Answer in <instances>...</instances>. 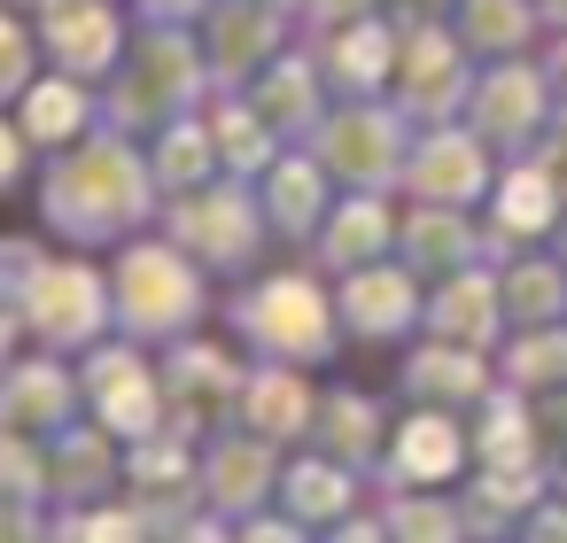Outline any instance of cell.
<instances>
[{"instance_id":"6da1fadb","label":"cell","mask_w":567,"mask_h":543,"mask_svg":"<svg viewBox=\"0 0 567 543\" xmlns=\"http://www.w3.org/2000/svg\"><path fill=\"white\" fill-rule=\"evenodd\" d=\"M40 218L63 249H117L133 241L148 218H164V187L148 171V140L133 133H86L71 148L48 156L40 179Z\"/></svg>"},{"instance_id":"277c9868","label":"cell","mask_w":567,"mask_h":543,"mask_svg":"<svg viewBox=\"0 0 567 543\" xmlns=\"http://www.w3.org/2000/svg\"><path fill=\"white\" fill-rule=\"evenodd\" d=\"M226 334L249 357H265V365H327L350 342L342 334V303L311 272H257L226 303Z\"/></svg>"},{"instance_id":"30bf717a","label":"cell","mask_w":567,"mask_h":543,"mask_svg":"<svg viewBox=\"0 0 567 543\" xmlns=\"http://www.w3.org/2000/svg\"><path fill=\"white\" fill-rule=\"evenodd\" d=\"M551 94H559V86H551V71H544V63H528V55L482 63L474 102H466V125L497 148V164H513V156H528V148L544 140V125L559 117V102H551Z\"/></svg>"},{"instance_id":"7402d4cb","label":"cell","mask_w":567,"mask_h":543,"mask_svg":"<svg viewBox=\"0 0 567 543\" xmlns=\"http://www.w3.org/2000/svg\"><path fill=\"white\" fill-rule=\"evenodd\" d=\"M396 233H404V210L389 202V187H342V202L327 210V226L311 233V249H319V264L342 280V272H358V264H381V257L396 249Z\"/></svg>"},{"instance_id":"836d02e7","label":"cell","mask_w":567,"mask_h":543,"mask_svg":"<svg viewBox=\"0 0 567 543\" xmlns=\"http://www.w3.org/2000/svg\"><path fill=\"white\" fill-rule=\"evenodd\" d=\"M497 288H505V319L513 326H551V319H567V257L551 249H520V257H505L497 264Z\"/></svg>"},{"instance_id":"44dd1931","label":"cell","mask_w":567,"mask_h":543,"mask_svg":"<svg viewBox=\"0 0 567 543\" xmlns=\"http://www.w3.org/2000/svg\"><path fill=\"white\" fill-rule=\"evenodd\" d=\"M396 55H404V24H396L389 9H373V17H358V24L319 32V63H327L334 102L389 94V86H396Z\"/></svg>"},{"instance_id":"7bdbcfd3","label":"cell","mask_w":567,"mask_h":543,"mask_svg":"<svg viewBox=\"0 0 567 543\" xmlns=\"http://www.w3.org/2000/svg\"><path fill=\"white\" fill-rule=\"evenodd\" d=\"M17 342H32V334H24V303H17L9 288H0V365L17 357Z\"/></svg>"},{"instance_id":"d4e9b609","label":"cell","mask_w":567,"mask_h":543,"mask_svg":"<svg viewBox=\"0 0 567 543\" xmlns=\"http://www.w3.org/2000/svg\"><path fill=\"white\" fill-rule=\"evenodd\" d=\"M257 195H265V218H272V241H311L319 226H327V210L342 202V179L311 156V148H288L265 179H257Z\"/></svg>"},{"instance_id":"ee69618b","label":"cell","mask_w":567,"mask_h":543,"mask_svg":"<svg viewBox=\"0 0 567 543\" xmlns=\"http://www.w3.org/2000/svg\"><path fill=\"white\" fill-rule=\"evenodd\" d=\"M141 17H164V24H203V9L210 0H133Z\"/></svg>"},{"instance_id":"bcb514c9","label":"cell","mask_w":567,"mask_h":543,"mask_svg":"<svg viewBox=\"0 0 567 543\" xmlns=\"http://www.w3.org/2000/svg\"><path fill=\"white\" fill-rule=\"evenodd\" d=\"M544 24H551V32L567 24V0H544Z\"/></svg>"},{"instance_id":"ba28073f","label":"cell","mask_w":567,"mask_h":543,"mask_svg":"<svg viewBox=\"0 0 567 543\" xmlns=\"http://www.w3.org/2000/svg\"><path fill=\"white\" fill-rule=\"evenodd\" d=\"M249 349L234 342H218V334H179V342H164V411H172V427L179 435H195V442H210V435H226L234 419H241V388H249Z\"/></svg>"},{"instance_id":"f6af8a7d","label":"cell","mask_w":567,"mask_h":543,"mask_svg":"<svg viewBox=\"0 0 567 543\" xmlns=\"http://www.w3.org/2000/svg\"><path fill=\"white\" fill-rule=\"evenodd\" d=\"M544 71H551V86H559V94H567V24H559V32H551V48H544Z\"/></svg>"},{"instance_id":"d6986e66","label":"cell","mask_w":567,"mask_h":543,"mask_svg":"<svg viewBox=\"0 0 567 543\" xmlns=\"http://www.w3.org/2000/svg\"><path fill=\"white\" fill-rule=\"evenodd\" d=\"M48 497H55V512H79V504H110V497H125V435L102 427L94 411L71 419V427L48 442Z\"/></svg>"},{"instance_id":"8fae6325","label":"cell","mask_w":567,"mask_h":543,"mask_svg":"<svg viewBox=\"0 0 567 543\" xmlns=\"http://www.w3.org/2000/svg\"><path fill=\"white\" fill-rule=\"evenodd\" d=\"M79 380H86V411L102 427H117L125 442L172 427V411H164V357H148V342H133V334L94 342Z\"/></svg>"},{"instance_id":"484cf974","label":"cell","mask_w":567,"mask_h":543,"mask_svg":"<svg viewBox=\"0 0 567 543\" xmlns=\"http://www.w3.org/2000/svg\"><path fill=\"white\" fill-rule=\"evenodd\" d=\"M427 334L466 342V349L505 342L513 319H505V288H497V272H489V264H466V272H451V280H427Z\"/></svg>"},{"instance_id":"1f68e13d","label":"cell","mask_w":567,"mask_h":543,"mask_svg":"<svg viewBox=\"0 0 567 543\" xmlns=\"http://www.w3.org/2000/svg\"><path fill=\"white\" fill-rule=\"evenodd\" d=\"M148 171H156L164 202H172V195H195V187H210V179H226V156H218L210 109H195V117L164 125V133L148 140Z\"/></svg>"},{"instance_id":"4316f807","label":"cell","mask_w":567,"mask_h":543,"mask_svg":"<svg viewBox=\"0 0 567 543\" xmlns=\"http://www.w3.org/2000/svg\"><path fill=\"white\" fill-rule=\"evenodd\" d=\"M241 94H249V102L272 117V133L296 148V140H311V133H319V117H327V94H334V86H327V63H319V55H280V63H265Z\"/></svg>"},{"instance_id":"60d3db41","label":"cell","mask_w":567,"mask_h":543,"mask_svg":"<svg viewBox=\"0 0 567 543\" xmlns=\"http://www.w3.org/2000/svg\"><path fill=\"white\" fill-rule=\"evenodd\" d=\"M528 156H536V164H544V171H551V187H559V195H567V109H559V117H551V125H544V140H536V148H528Z\"/></svg>"},{"instance_id":"7dc6e473","label":"cell","mask_w":567,"mask_h":543,"mask_svg":"<svg viewBox=\"0 0 567 543\" xmlns=\"http://www.w3.org/2000/svg\"><path fill=\"white\" fill-rule=\"evenodd\" d=\"M559 257H567V218H559Z\"/></svg>"},{"instance_id":"e575fe53","label":"cell","mask_w":567,"mask_h":543,"mask_svg":"<svg viewBox=\"0 0 567 543\" xmlns=\"http://www.w3.org/2000/svg\"><path fill=\"white\" fill-rule=\"evenodd\" d=\"M458 40L482 55V63H505V55H528L536 32H544V0H458Z\"/></svg>"},{"instance_id":"4dcf8cb0","label":"cell","mask_w":567,"mask_h":543,"mask_svg":"<svg viewBox=\"0 0 567 543\" xmlns=\"http://www.w3.org/2000/svg\"><path fill=\"white\" fill-rule=\"evenodd\" d=\"M559 218H567V195L551 187V171H544L536 156H513V164L497 171V187H489V226L513 233V241L528 249V241L551 233Z\"/></svg>"},{"instance_id":"8992f818","label":"cell","mask_w":567,"mask_h":543,"mask_svg":"<svg viewBox=\"0 0 567 543\" xmlns=\"http://www.w3.org/2000/svg\"><path fill=\"white\" fill-rule=\"evenodd\" d=\"M24 334L55 357H86L94 342L117 334V295H110V272L86 264V257H40L32 280H24Z\"/></svg>"},{"instance_id":"cb8c5ba5","label":"cell","mask_w":567,"mask_h":543,"mask_svg":"<svg viewBox=\"0 0 567 543\" xmlns=\"http://www.w3.org/2000/svg\"><path fill=\"white\" fill-rule=\"evenodd\" d=\"M404 396L412 404H443V411H482L497 396V373H489V349H466V342H443L427 334L412 357H404Z\"/></svg>"},{"instance_id":"7c38bea8","label":"cell","mask_w":567,"mask_h":543,"mask_svg":"<svg viewBox=\"0 0 567 543\" xmlns=\"http://www.w3.org/2000/svg\"><path fill=\"white\" fill-rule=\"evenodd\" d=\"M195 32H203L210 86H218V94H241L265 63H280V55H288L296 9H280V0H210Z\"/></svg>"},{"instance_id":"4fadbf2b","label":"cell","mask_w":567,"mask_h":543,"mask_svg":"<svg viewBox=\"0 0 567 543\" xmlns=\"http://www.w3.org/2000/svg\"><path fill=\"white\" fill-rule=\"evenodd\" d=\"M280 473H288V442H272L257 427H226V435L203 442V504L226 528H241L265 504H280Z\"/></svg>"},{"instance_id":"74e56055","label":"cell","mask_w":567,"mask_h":543,"mask_svg":"<svg viewBox=\"0 0 567 543\" xmlns=\"http://www.w3.org/2000/svg\"><path fill=\"white\" fill-rule=\"evenodd\" d=\"M40 24L24 17V9H0V109L9 102H24V86L40 79Z\"/></svg>"},{"instance_id":"ffe728a7","label":"cell","mask_w":567,"mask_h":543,"mask_svg":"<svg viewBox=\"0 0 567 543\" xmlns=\"http://www.w3.org/2000/svg\"><path fill=\"white\" fill-rule=\"evenodd\" d=\"M466 458H474V435L458 427V411H443V404H412V411L389 427V458H381V473H389V489H443V481L466 473Z\"/></svg>"},{"instance_id":"2e32d148","label":"cell","mask_w":567,"mask_h":543,"mask_svg":"<svg viewBox=\"0 0 567 543\" xmlns=\"http://www.w3.org/2000/svg\"><path fill=\"white\" fill-rule=\"evenodd\" d=\"M32 24H40V55L71 79H94V86L117 71V55L133 40L125 0H40Z\"/></svg>"},{"instance_id":"5bb4252c","label":"cell","mask_w":567,"mask_h":543,"mask_svg":"<svg viewBox=\"0 0 567 543\" xmlns=\"http://www.w3.org/2000/svg\"><path fill=\"white\" fill-rule=\"evenodd\" d=\"M396 249H404V264H412L420 280H451V272H466V264H505V257H520V241L497 233V226H482L466 202H404Z\"/></svg>"},{"instance_id":"e0dca14e","label":"cell","mask_w":567,"mask_h":543,"mask_svg":"<svg viewBox=\"0 0 567 543\" xmlns=\"http://www.w3.org/2000/svg\"><path fill=\"white\" fill-rule=\"evenodd\" d=\"M334 303H342V334H350V342H365V349L412 342V334L427 326V295H420V272H412V264H396V257L342 272Z\"/></svg>"},{"instance_id":"3957f363","label":"cell","mask_w":567,"mask_h":543,"mask_svg":"<svg viewBox=\"0 0 567 543\" xmlns=\"http://www.w3.org/2000/svg\"><path fill=\"white\" fill-rule=\"evenodd\" d=\"M110 295H117V334L164 349L203 326L210 311V272L172 241V233H133L110 249Z\"/></svg>"},{"instance_id":"52a82bcc","label":"cell","mask_w":567,"mask_h":543,"mask_svg":"<svg viewBox=\"0 0 567 543\" xmlns=\"http://www.w3.org/2000/svg\"><path fill=\"white\" fill-rule=\"evenodd\" d=\"M412 140H420V125H412L389 94H358V102H334V109L319 117L311 156H319L342 187H404Z\"/></svg>"},{"instance_id":"9c48e42d","label":"cell","mask_w":567,"mask_h":543,"mask_svg":"<svg viewBox=\"0 0 567 543\" xmlns=\"http://www.w3.org/2000/svg\"><path fill=\"white\" fill-rule=\"evenodd\" d=\"M474 79H482V55L458 40V24H404V55H396L389 102H396L412 125H451V117H466Z\"/></svg>"},{"instance_id":"8d00e7d4","label":"cell","mask_w":567,"mask_h":543,"mask_svg":"<svg viewBox=\"0 0 567 543\" xmlns=\"http://www.w3.org/2000/svg\"><path fill=\"white\" fill-rule=\"evenodd\" d=\"M381 535H466V504L458 497L420 504V489H396V497H381Z\"/></svg>"},{"instance_id":"ab89813d","label":"cell","mask_w":567,"mask_h":543,"mask_svg":"<svg viewBox=\"0 0 567 543\" xmlns=\"http://www.w3.org/2000/svg\"><path fill=\"white\" fill-rule=\"evenodd\" d=\"M373 9H381V0H303V24L311 32H334V24H358Z\"/></svg>"},{"instance_id":"f35d334b","label":"cell","mask_w":567,"mask_h":543,"mask_svg":"<svg viewBox=\"0 0 567 543\" xmlns=\"http://www.w3.org/2000/svg\"><path fill=\"white\" fill-rule=\"evenodd\" d=\"M32 133H24V117H0V202L9 195H24V179H32Z\"/></svg>"},{"instance_id":"ac0fdd59","label":"cell","mask_w":567,"mask_h":543,"mask_svg":"<svg viewBox=\"0 0 567 543\" xmlns=\"http://www.w3.org/2000/svg\"><path fill=\"white\" fill-rule=\"evenodd\" d=\"M79 411H86V380L71 373V357L40 349V357H9V365H0V435L55 442Z\"/></svg>"},{"instance_id":"9a60e30c","label":"cell","mask_w":567,"mask_h":543,"mask_svg":"<svg viewBox=\"0 0 567 543\" xmlns=\"http://www.w3.org/2000/svg\"><path fill=\"white\" fill-rule=\"evenodd\" d=\"M489 187H497V148L466 125V117H451V125H420V140H412V164H404V195L412 202H489Z\"/></svg>"},{"instance_id":"7a4b0ae2","label":"cell","mask_w":567,"mask_h":543,"mask_svg":"<svg viewBox=\"0 0 567 543\" xmlns=\"http://www.w3.org/2000/svg\"><path fill=\"white\" fill-rule=\"evenodd\" d=\"M210 63H203V32L195 24H164V17H141L117 71L102 79V125L110 133H133V140H156L164 125L195 117L210 102Z\"/></svg>"},{"instance_id":"603a6c76","label":"cell","mask_w":567,"mask_h":543,"mask_svg":"<svg viewBox=\"0 0 567 543\" xmlns=\"http://www.w3.org/2000/svg\"><path fill=\"white\" fill-rule=\"evenodd\" d=\"M358 497H365V481H358V466H342V458H327V450H296L288 458V473H280V512L303 528V535H342V520H358Z\"/></svg>"},{"instance_id":"f546056e","label":"cell","mask_w":567,"mask_h":543,"mask_svg":"<svg viewBox=\"0 0 567 543\" xmlns=\"http://www.w3.org/2000/svg\"><path fill=\"white\" fill-rule=\"evenodd\" d=\"M389 411L365 396V388H350V380H334V388H319V419H311V450H327V458H342V466H381L389 458Z\"/></svg>"},{"instance_id":"d6a6232c","label":"cell","mask_w":567,"mask_h":543,"mask_svg":"<svg viewBox=\"0 0 567 543\" xmlns=\"http://www.w3.org/2000/svg\"><path fill=\"white\" fill-rule=\"evenodd\" d=\"M203 109H210V133H218V156H226L234 179H265V171L288 156V140L272 133V117H265L249 94H210Z\"/></svg>"},{"instance_id":"b9f144b4","label":"cell","mask_w":567,"mask_h":543,"mask_svg":"<svg viewBox=\"0 0 567 543\" xmlns=\"http://www.w3.org/2000/svg\"><path fill=\"white\" fill-rule=\"evenodd\" d=\"M381 9H389L396 24H451L458 0H381Z\"/></svg>"},{"instance_id":"83f0119b","label":"cell","mask_w":567,"mask_h":543,"mask_svg":"<svg viewBox=\"0 0 567 543\" xmlns=\"http://www.w3.org/2000/svg\"><path fill=\"white\" fill-rule=\"evenodd\" d=\"M17 117H24L32 148H40V156H55V148H71V140H86V133H102V86H94V79H71V71H40V79L24 86Z\"/></svg>"},{"instance_id":"5b68a950","label":"cell","mask_w":567,"mask_h":543,"mask_svg":"<svg viewBox=\"0 0 567 543\" xmlns=\"http://www.w3.org/2000/svg\"><path fill=\"white\" fill-rule=\"evenodd\" d=\"M164 233L210 272V280H241L265 264V241H272V218H265V195L249 179H210L195 195H172L164 202Z\"/></svg>"},{"instance_id":"f1b7e54d","label":"cell","mask_w":567,"mask_h":543,"mask_svg":"<svg viewBox=\"0 0 567 543\" xmlns=\"http://www.w3.org/2000/svg\"><path fill=\"white\" fill-rule=\"evenodd\" d=\"M311 419H319V380L303 365H249V388H241V419L234 427H257L272 442H311Z\"/></svg>"},{"instance_id":"d590c367","label":"cell","mask_w":567,"mask_h":543,"mask_svg":"<svg viewBox=\"0 0 567 543\" xmlns=\"http://www.w3.org/2000/svg\"><path fill=\"white\" fill-rule=\"evenodd\" d=\"M497 380L520 388V396L567 388V319H551V326H513V342L497 349Z\"/></svg>"}]
</instances>
